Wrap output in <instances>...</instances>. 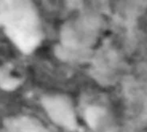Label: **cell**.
I'll use <instances>...</instances> for the list:
<instances>
[{
    "label": "cell",
    "instance_id": "6da1fadb",
    "mask_svg": "<svg viewBox=\"0 0 147 132\" xmlns=\"http://www.w3.org/2000/svg\"><path fill=\"white\" fill-rule=\"evenodd\" d=\"M0 27L24 54L34 52L43 40L40 16L31 1L1 0Z\"/></svg>",
    "mask_w": 147,
    "mask_h": 132
},
{
    "label": "cell",
    "instance_id": "7a4b0ae2",
    "mask_svg": "<svg viewBox=\"0 0 147 132\" xmlns=\"http://www.w3.org/2000/svg\"><path fill=\"white\" fill-rule=\"evenodd\" d=\"M40 104L51 121L69 132L78 130V124L73 103L64 94H47L40 98Z\"/></svg>",
    "mask_w": 147,
    "mask_h": 132
},
{
    "label": "cell",
    "instance_id": "3957f363",
    "mask_svg": "<svg viewBox=\"0 0 147 132\" xmlns=\"http://www.w3.org/2000/svg\"><path fill=\"white\" fill-rule=\"evenodd\" d=\"M7 132H53L38 119L30 115H15L4 119Z\"/></svg>",
    "mask_w": 147,
    "mask_h": 132
},
{
    "label": "cell",
    "instance_id": "277c9868",
    "mask_svg": "<svg viewBox=\"0 0 147 132\" xmlns=\"http://www.w3.org/2000/svg\"><path fill=\"white\" fill-rule=\"evenodd\" d=\"M22 80L13 73V67L10 64L0 66V88L7 92H12L21 86Z\"/></svg>",
    "mask_w": 147,
    "mask_h": 132
},
{
    "label": "cell",
    "instance_id": "5b68a950",
    "mask_svg": "<svg viewBox=\"0 0 147 132\" xmlns=\"http://www.w3.org/2000/svg\"><path fill=\"white\" fill-rule=\"evenodd\" d=\"M105 115V112L102 107H96V106H91L89 107L84 113V118H85V121L88 124V125L94 129L96 128L101 119L104 117Z\"/></svg>",
    "mask_w": 147,
    "mask_h": 132
}]
</instances>
